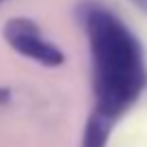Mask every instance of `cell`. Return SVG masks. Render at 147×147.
<instances>
[{
	"label": "cell",
	"mask_w": 147,
	"mask_h": 147,
	"mask_svg": "<svg viewBox=\"0 0 147 147\" xmlns=\"http://www.w3.org/2000/svg\"><path fill=\"white\" fill-rule=\"evenodd\" d=\"M82 18L91 54L95 113L115 123L147 89L145 52L128 24L110 9L91 5Z\"/></svg>",
	"instance_id": "1"
},
{
	"label": "cell",
	"mask_w": 147,
	"mask_h": 147,
	"mask_svg": "<svg viewBox=\"0 0 147 147\" xmlns=\"http://www.w3.org/2000/svg\"><path fill=\"white\" fill-rule=\"evenodd\" d=\"M2 39L11 50L37 61L43 67H59L65 63V54L56 43L43 37L39 24L28 18H11L2 26Z\"/></svg>",
	"instance_id": "2"
},
{
	"label": "cell",
	"mask_w": 147,
	"mask_h": 147,
	"mask_svg": "<svg viewBox=\"0 0 147 147\" xmlns=\"http://www.w3.org/2000/svg\"><path fill=\"white\" fill-rule=\"evenodd\" d=\"M110 128H113V121L104 119L102 115H97L95 110L91 113V117L87 119L82 132V145L80 147H106L110 136Z\"/></svg>",
	"instance_id": "3"
},
{
	"label": "cell",
	"mask_w": 147,
	"mask_h": 147,
	"mask_svg": "<svg viewBox=\"0 0 147 147\" xmlns=\"http://www.w3.org/2000/svg\"><path fill=\"white\" fill-rule=\"evenodd\" d=\"M7 97H9V91L2 89V91H0V102H7Z\"/></svg>",
	"instance_id": "4"
},
{
	"label": "cell",
	"mask_w": 147,
	"mask_h": 147,
	"mask_svg": "<svg viewBox=\"0 0 147 147\" xmlns=\"http://www.w3.org/2000/svg\"><path fill=\"white\" fill-rule=\"evenodd\" d=\"M0 2H2V0H0Z\"/></svg>",
	"instance_id": "5"
}]
</instances>
